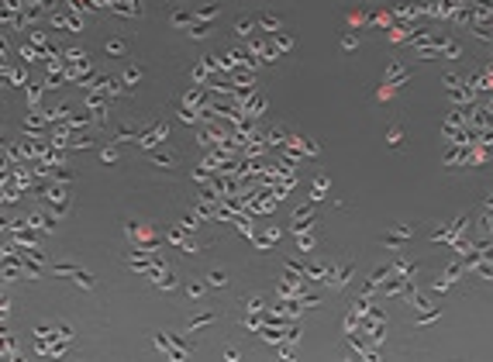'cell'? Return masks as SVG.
I'll use <instances>...</instances> for the list:
<instances>
[{"mask_svg":"<svg viewBox=\"0 0 493 362\" xmlns=\"http://www.w3.org/2000/svg\"><path fill=\"white\" fill-rule=\"evenodd\" d=\"M211 321H214V314H200V317L190 321V331H197V328H204V324H211Z\"/></svg>","mask_w":493,"mask_h":362,"instance_id":"cell-21","label":"cell"},{"mask_svg":"<svg viewBox=\"0 0 493 362\" xmlns=\"http://www.w3.org/2000/svg\"><path fill=\"white\" fill-rule=\"evenodd\" d=\"M3 79H7L10 86H28V69H10V66H3Z\"/></svg>","mask_w":493,"mask_h":362,"instance_id":"cell-6","label":"cell"},{"mask_svg":"<svg viewBox=\"0 0 493 362\" xmlns=\"http://www.w3.org/2000/svg\"><path fill=\"white\" fill-rule=\"evenodd\" d=\"M211 17H217V7H214V3H207V7L197 10V21H211Z\"/></svg>","mask_w":493,"mask_h":362,"instance_id":"cell-17","label":"cell"},{"mask_svg":"<svg viewBox=\"0 0 493 362\" xmlns=\"http://www.w3.org/2000/svg\"><path fill=\"white\" fill-rule=\"evenodd\" d=\"M31 42H35V45H45V31L35 28V31H31Z\"/></svg>","mask_w":493,"mask_h":362,"instance_id":"cell-28","label":"cell"},{"mask_svg":"<svg viewBox=\"0 0 493 362\" xmlns=\"http://www.w3.org/2000/svg\"><path fill=\"white\" fill-rule=\"evenodd\" d=\"M186 297L200 300V297H204V283H186Z\"/></svg>","mask_w":493,"mask_h":362,"instance_id":"cell-22","label":"cell"},{"mask_svg":"<svg viewBox=\"0 0 493 362\" xmlns=\"http://www.w3.org/2000/svg\"><path fill=\"white\" fill-rule=\"evenodd\" d=\"M17 56H21V62H35V59H38V52H35L31 45H21V52H17Z\"/></svg>","mask_w":493,"mask_h":362,"instance_id":"cell-19","label":"cell"},{"mask_svg":"<svg viewBox=\"0 0 493 362\" xmlns=\"http://www.w3.org/2000/svg\"><path fill=\"white\" fill-rule=\"evenodd\" d=\"M207 31H211V28H207V21H193V24L186 28V35H190V38H207Z\"/></svg>","mask_w":493,"mask_h":362,"instance_id":"cell-13","label":"cell"},{"mask_svg":"<svg viewBox=\"0 0 493 362\" xmlns=\"http://www.w3.org/2000/svg\"><path fill=\"white\" fill-rule=\"evenodd\" d=\"M169 24H176V28H190V24H193V14H186V10H169Z\"/></svg>","mask_w":493,"mask_h":362,"instance_id":"cell-8","label":"cell"},{"mask_svg":"<svg viewBox=\"0 0 493 362\" xmlns=\"http://www.w3.org/2000/svg\"><path fill=\"white\" fill-rule=\"evenodd\" d=\"M69 180H72V173H69V169H62V166H59V169H56V183H62V186H66Z\"/></svg>","mask_w":493,"mask_h":362,"instance_id":"cell-26","label":"cell"},{"mask_svg":"<svg viewBox=\"0 0 493 362\" xmlns=\"http://www.w3.org/2000/svg\"><path fill=\"white\" fill-rule=\"evenodd\" d=\"M76 269H79L76 262H56V266H52V276H76Z\"/></svg>","mask_w":493,"mask_h":362,"instance_id":"cell-11","label":"cell"},{"mask_svg":"<svg viewBox=\"0 0 493 362\" xmlns=\"http://www.w3.org/2000/svg\"><path fill=\"white\" fill-rule=\"evenodd\" d=\"M100 159H104L107 166H114V162H118V148H100Z\"/></svg>","mask_w":493,"mask_h":362,"instance_id":"cell-23","label":"cell"},{"mask_svg":"<svg viewBox=\"0 0 493 362\" xmlns=\"http://www.w3.org/2000/svg\"><path fill=\"white\" fill-rule=\"evenodd\" d=\"M307 224H310V207H307V211H293V228H297V231L307 228Z\"/></svg>","mask_w":493,"mask_h":362,"instance_id":"cell-15","label":"cell"},{"mask_svg":"<svg viewBox=\"0 0 493 362\" xmlns=\"http://www.w3.org/2000/svg\"><path fill=\"white\" fill-rule=\"evenodd\" d=\"M155 287H159V290H173V287H176V276L166 269V276H162V280H155Z\"/></svg>","mask_w":493,"mask_h":362,"instance_id":"cell-18","label":"cell"},{"mask_svg":"<svg viewBox=\"0 0 493 362\" xmlns=\"http://www.w3.org/2000/svg\"><path fill=\"white\" fill-rule=\"evenodd\" d=\"M28 228H31V231H45V235H49V231H56V217L31 214V217H28Z\"/></svg>","mask_w":493,"mask_h":362,"instance_id":"cell-4","label":"cell"},{"mask_svg":"<svg viewBox=\"0 0 493 362\" xmlns=\"http://www.w3.org/2000/svg\"><path fill=\"white\" fill-rule=\"evenodd\" d=\"M148 159L155 169H176V152H152Z\"/></svg>","mask_w":493,"mask_h":362,"instance_id":"cell-5","label":"cell"},{"mask_svg":"<svg viewBox=\"0 0 493 362\" xmlns=\"http://www.w3.org/2000/svg\"><path fill=\"white\" fill-rule=\"evenodd\" d=\"M121 79H124L128 86H135V83H138V79H141V66H128V69H124V76H121Z\"/></svg>","mask_w":493,"mask_h":362,"instance_id":"cell-16","label":"cell"},{"mask_svg":"<svg viewBox=\"0 0 493 362\" xmlns=\"http://www.w3.org/2000/svg\"><path fill=\"white\" fill-rule=\"evenodd\" d=\"M197 224H200V221H197V217H193V214H186V217H183V228H190V231H193Z\"/></svg>","mask_w":493,"mask_h":362,"instance_id":"cell-29","label":"cell"},{"mask_svg":"<svg viewBox=\"0 0 493 362\" xmlns=\"http://www.w3.org/2000/svg\"><path fill=\"white\" fill-rule=\"evenodd\" d=\"M135 138H138V131H135V128H128V124L114 128V142H135Z\"/></svg>","mask_w":493,"mask_h":362,"instance_id":"cell-10","label":"cell"},{"mask_svg":"<svg viewBox=\"0 0 493 362\" xmlns=\"http://www.w3.org/2000/svg\"><path fill=\"white\" fill-rule=\"evenodd\" d=\"M38 200H42V207H45L52 217H62L66 211H69V190H66L62 183L42 186V190H38Z\"/></svg>","mask_w":493,"mask_h":362,"instance_id":"cell-1","label":"cell"},{"mask_svg":"<svg viewBox=\"0 0 493 362\" xmlns=\"http://www.w3.org/2000/svg\"><path fill=\"white\" fill-rule=\"evenodd\" d=\"M76 287H83V290H93L97 287V280H93V273H86V269H76Z\"/></svg>","mask_w":493,"mask_h":362,"instance_id":"cell-9","label":"cell"},{"mask_svg":"<svg viewBox=\"0 0 493 362\" xmlns=\"http://www.w3.org/2000/svg\"><path fill=\"white\" fill-rule=\"evenodd\" d=\"M28 90V100H31V107H38L42 104V86H24Z\"/></svg>","mask_w":493,"mask_h":362,"instance_id":"cell-20","label":"cell"},{"mask_svg":"<svg viewBox=\"0 0 493 362\" xmlns=\"http://www.w3.org/2000/svg\"><path fill=\"white\" fill-rule=\"evenodd\" d=\"M228 283V273L224 269H214V273H207V287H224Z\"/></svg>","mask_w":493,"mask_h":362,"instance_id":"cell-14","label":"cell"},{"mask_svg":"<svg viewBox=\"0 0 493 362\" xmlns=\"http://www.w3.org/2000/svg\"><path fill=\"white\" fill-rule=\"evenodd\" d=\"M166 138H169V124H166V121H159V124H152V128H148L145 135H138V145L152 152L155 145H159V142H166Z\"/></svg>","mask_w":493,"mask_h":362,"instance_id":"cell-2","label":"cell"},{"mask_svg":"<svg viewBox=\"0 0 493 362\" xmlns=\"http://www.w3.org/2000/svg\"><path fill=\"white\" fill-rule=\"evenodd\" d=\"M69 145H72V148H90V145H93V138H86V135H76Z\"/></svg>","mask_w":493,"mask_h":362,"instance_id":"cell-25","label":"cell"},{"mask_svg":"<svg viewBox=\"0 0 493 362\" xmlns=\"http://www.w3.org/2000/svg\"><path fill=\"white\" fill-rule=\"evenodd\" d=\"M252 28H255V21H252V17H238V21H235V35H242V38H245V35H252Z\"/></svg>","mask_w":493,"mask_h":362,"instance_id":"cell-12","label":"cell"},{"mask_svg":"<svg viewBox=\"0 0 493 362\" xmlns=\"http://www.w3.org/2000/svg\"><path fill=\"white\" fill-rule=\"evenodd\" d=\"M386 142H390V145H400V142H404V131H400V128H390Z\"/></svg>","mask_w":493,"mask_h":362,"instance_id":"cell-27","label":"cell"},{"mask_svg":"<svg viewBox=\"0 0 493 362\" xmlns=\"http://www.w3.org/2000/svg\"><path fill=\"white\" fill-rule=\"evenodd\" d=\"M342 45H345V49H355V45H359V38H355V35H345V38H342Z\"/></svg>","mask_w":493,"mask_h":362,"instance_id":"cell-30","label":"cell"},{"mask_svg":"<svg viewBox=\"0 0 493 362\" xmlns=\"http://www.w3.org/2000/svg\"><path fill=\"white\" fill-rule=\"evenodd\" d=\"M276 45L286 52V49H293V38H290V35H283V31H276Z\"/></svg>","mask_w":493,"mask_h":362,"instance_id":"cell-24","label":"cell"},{"mask_svg":"<svg viewBox=\"0 0 493 362\" xmlns=\"http://www.w3.org/2000/svg\"><path fill=\"white\" fill-rule=\"evenodd\" d=\"M255 21H259V24H262L266 31H273V35H276V31L283 28V17H280V14H259Z\"/></svg>","mask_w":493,"mask_h":362,"instance_id":"cell-7","label":"cell"},{"mask_svg":"<svg viewBox=\"0 0 493 362\" xmlns=\"http://www.w3.org/2000/svg\"><path fill=\"white\" fill-rule=\"evenodd\" d=\"M104 56L124 59V56H128V42H124V38H104Z\"/></svg>","mask_w":493,"mask_h":362,"instance_id":"cell-3","label":"cell"}]
</instances>
